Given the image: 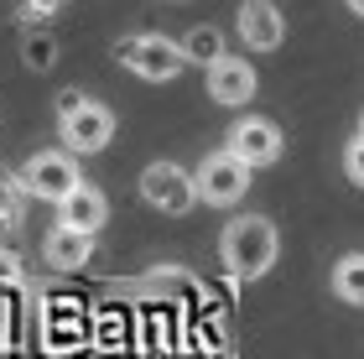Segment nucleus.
I'll return each mask as SVG.
<instances>
[{
	"label": "nucleus",
	"instance_id": "f257e3e1",
	"mask_svg": "<svg viewBox=\"0 0 364 359\" xmlns=\"http://www.w3.org/2000/svg\"><path fill=\"white\" fill-rule=\"evenodd\" d=\"M281 255V235L266 214H245V219H229L224 235H219V260L224 271L235 276V282H260V276H271Z\"/></svg>",
	"mask_w": 364,
	"mask_h": 359
},
{
	"label": "nucleus",
	"instance_id": "f03ea898",
	"mask_svg": "<svg viewBox=\"0 0 364 359\" xmlns=\"http://www.w3.org/2000/svg\"><path fill=\"white\" fill-rule=\"evenodd\" d=\"M58 136H63L68 151L99 156L114 141V109L99 105V100H89V94H78V89H68L58 100Z\"/></svg>",
	"mask_w": 364,
	"mask_h": 359
},
{
	"label": "nucleus",
	"instance_id": "7ed1b4c3",
	"mask_svg": "<svg viewBox=\"0 0 364 359\" xmlns=\"http://www.w3.org/2000/svg\"><path fill=\"white\" fill-rule=\"evenodd\" d=\"M114 58L120 68H130L146 84H172V78L188 68V47L172 37H156V31H141V37H120L114 42Z\"/></svg>",
	"mask_w": 364,
	"mask_h": 359
},
{
	"label": "nucleus",
	"instance_id": "20e7f679",
	"mask_svg": "<svg viewBox=\"0 0 364 359\" xmlns=\"http://www.w3.org/2000/svg\"><path fill=\"white\" fill-rule=\"evenodd\" d=\"M250 161L245 156H235L224 146V151H208L203 161L193 167V177H198V203H208V208H235L245 193H250Z\"/></svg>",
	"mask_w": 364,
	"mask_h": 359
},
{
	"label": "nucleus",
	"instance_id": "39448f33",
	"mask_svg": "<svg viewBox=\"0 0 364 359\" xmlns=\"http://www.w3.org/2000/svg\"><path fill=\"white\" fill-rule=\"evenodd\" d=\"M21 177H26V193L42 203H58L68 198V193L84 183L78 177V151H68V146H53V151H31L21 161Z\"/></svg>",
	"mask_w": 364,
	"mask_h": 359
},
{
	"label": "nucleus",
	"instance_id": "423d86ee",
	"mask_svg": "<svg viewBox=\"0 0 364 359\" xmlns=\"http://www.w3.org/2000/svg\"><path fill=\"white\" fill-rule=\"evenodd\" d=\"M141 198L156 208V214H188L198 203V177L177 161H151L141 172Z\"/></svg>",
	"mask_w": 364,
	"mask_h": 359
},
{
	"label": "nucleus",
	"instance_id": "0eeeda50",
	"mask_svg": "<svg viewBox=\"0 0 364 359\" xmlns=\"http://www.w3.org/2000/svg\"><path fill=\"white\" fill-rule=\"evenodd\" d=\"M224 146H229L235 156H245V161L260 172V167H276V161H281L287 136H281V125L266 120V115H245V120L229 125V141H224Z\"/></svg>",
	"mask_w": 364,
	"mask_h": 359
},
{
	"label": "nucleus",
	"instance_id": "6e6552de",
	"mask_svg": "<svg viewBox=\"0 0 364 359\" xmlns=\"http://www.w3.org/2000/svg\"><path fill=\"white\" fill-rule=\"evenodd\" d=\"M203 84H208V100L213 105H224V109H240V105H250L255 100V89H260V78L250 68V58H235V53H219L203 68Z\"/></svg>",
	"mask_w": 364,
	"mask_h": 359
},
{
	"label": "nucleus",
	"instance_id": "1a4fd4ad",
	"mask_svg": "<svg viewBox=\"0 0 364 359\" xmlns=\"http://www.w3.org/2000/svg\"><path fill=\"white\" fill-rule=\"evenodd\" d=\"M235 31L250 53H276L287 42V21H281V6L276 0H245L235 11Z\"/></svg>",
	"mask_w": 364,
	"mask_h": 359
},
{
	"label": "nucleus",
	"instance_id": "9d476101",
	"mask_svg": "<svg viewBox=\"0 0 364 359\" xmlns=\"http://www.w3.org/2000/svg\"><path fill=\"white\" fill-rule=\"evenodd\" d=\"M94 245H99V235L94 230H78V224H53L47 230V240H42V260L53 271H84L89 260H94Z\"/></svg>",
	"mask_w": 364,
	"mask_h": 359
},
{
	"label": "nucleus",
	"instance_id": "9b49d317",
	"mask_svg": "<svg viewBox=\"0 0 364 359\" xmlns=\"http://www.w3.org/2000/svg\"><path fill=\"white\" fill-rule=\"evenodd\" d=\"M58 219L99 235V230L109 224V198H105V193H99L94 183H78V188L68 193V198H58Z\"/></svg>",
	"mask_w": 364,
	"mask_h": 359
},
{
	"label": "nucleus",
	"instance_id": "f8f14e48",
	"mask_svg": "<svg viewBox=\"0 0 364 359\" xmlns=\"http://www.w3.org/2000/svg\"><path fill=\"white\" fill-rule=\"evenodd\" d=\"M333 297L349 307H364V250H349L333 266Z\"/></svg>",
	"mask_w": 364,
	"mask_h": 359
},
{
	"label": "nucleus",
	"instance_id": "ddd939ff",
	"mask_svg": "<svg viewBox=\"0 0 364 359\" xmlns=\"http://www.w3.org/2000/svg\"><path fill=\"white\" fill-rule=\"evenodd\" d=\"M26 177L21 172H11V167H0V224H21V208H26Z\"/></svg>",
	"mask_w": 364,
	"mask_h": 359
},
{
	"label": "nucleus",
	"instance_id": "4468645a",
	"mask_svg": "<svg viewBox=\"0 0 364 359\" xmlns=\"http://www.w3.org/2000/svg\"><path fill=\"white\" fill-rule=\"evenodd\" d=\"M182 47H188V58H198L203 68L224 53V42H219V31H213V26H193L188 37H182Z\"/></svg>",
	"mask_w": 364,
	"mask_h": 359
},
{
	"label": "nucleus",
	"instance_id": "2eb2a0df",
	"mask_svg": "<svg viewBox=\"0 0 364 359\" xmlns=\"http://www.w3.org/2000/svg\"><path fill=\"white\" fill-rule=\"evenodd\" d=\"M343 177H349L354 188H364V130L349 136V146H343Z\"/></svg>",
	"mask_w": 364,
	"mask_h": 359
},
{
	"label": "nucleus",
	"instance_id": "dca6fc26",
	"mask_svg": "<svg viewBox=\"0 0 364 359\" xmlns=\"http://www.w3.org/2000/svg\"><path fill=\"white\" fill-rule=\"evenodd\" d=\"M0 282H6V286H21V260H16L11 250H0Z\"/></svg>",
	"mask_w": 364,
	"mask_h": 359
},
{
	"label": "nucleus",
	"instance_id": "f3484780",
	"mask_svg": "<svg viewBox=\"0 0 364 359\" xmlns=\"http://www.w3.org/2000/svg\"><path fill=\"white\" fill-rule=\"evenodd\" d=\"M343 6H349V11L359 16V21H364V0H343Z\"/></svg>",
	"mask_w": 364,
	"mask_h": 359
},
{
	"label": "nucleus",
	"instance_id": "a211bd4d",
	"mask_svg": "<svg viewBox=\"0 0 364 359\" xmlns=\"http://www.w3.org/2000/svg\"><path fill=\"white\" fill-rule=\"evenodd\" d=\"M359 130H364V109H359Z\"/></svg>",
	"mask_w": 364,
	"mask_h": 359
}]
</instances>
